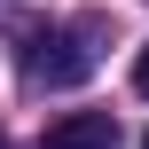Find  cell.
Wrapping results in <instances>:
<instances>
[{
  "label": "cell",
  "instance_id": "cell-1",
  "mask_svg": "<svg viewBox=\"0 0 149 149\" xmlns=\"http://www.w3.org/2000/svg\"><path fill=\"white\" fill-rule=\"evenodd\" d=\"M94 24H79V31H39V47L24 55V79L31 86H79L86 71H94Z\"/></svg>",
  "mask_w": 149,
  "mask_h": 149
},
{
  "label": "cell",
  "instance_id": "cell-2",
  "mask_svg": "<svg viewBox=\"0 0 149 149\" xmlns=\"http://www.w3.org/2000/svg\"><path fill=\"white\" fill-rule=\"evenodd\" d=\"M47 149H118V118L110 110H71L63 126H47Z\"/></svg>",
  "mask_w": 149,
  "mask_h": 149
},
{
  "label": "cell",
  "instance_id": "cell-4",
  "mask_svg": "<svg viewBox=\"0 0 149 149\" xmlns=\"http://www.w3.org/2000/svg\"><path fill=\"white\" fill-rule=\"evenodd\" d=\"M141 149H149V134H141Z\"/></svg>",
  "mask_w": 149,
  "mask_h": 149
},
{
  "label": "cell",
  "instance_id": "cell-3",
  "mask_svg": "<svg viewBox=\"0 0 149 149\" xmlns=\"http://www.w3.org/2000/svg\"><path fill=\"white\" fill-rule=\"evenodd\" d=\"M134 94H149V39H141V55H134Z\"/></svg>",
  "mask_w": 149,
  "mask_h": 149
}]
</instances>
